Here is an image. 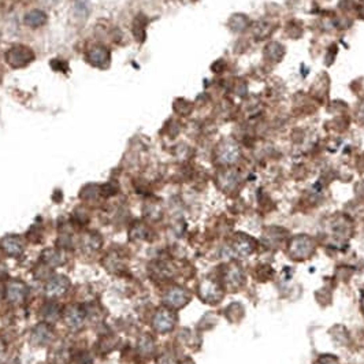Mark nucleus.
<instances>
[{
    "mask_svg": "<svg viewBox=\"0 0 364 364\" xmlns=\"http://www.w3.org/2000/svg\"><path fill=\"white\" fill-rule=\"evenodd\" d=\"M316 251V241L308 234L293 235L286 244V252L290 259L296 262L309 259Z\"/></svg>",
    "mask_w": 364,
    "mask_h": 364,
    "instance_id": "obj_1",
    "label": "nucleus"
},
{
    "mask_svg": "<svg viewBox=\"0 0 364 364\" xmlns=\"http://www.w3.org/2000/svg\"><path fill=\"white\" fill-rule=\"evenodd\" d=\"M219 281L225 290L237 292L245 285V274L237 262H232L222 268V277Z\"/></svg>",
    "mask_w": 364,
    "mask_h": 364,
    "instance_id": "obj_2",
    "label": "nucleus"
},
{
    "mask_svg": "<svg viewBox=\"0 0 364 364\" xmlns=\"http://www.w3.org/2000/svg\"><path fill=\"white\" fill-rule=\"evenodd\" d=\"M199 297L207 304L215 305L218 302H221L225 295V289H223L221 281H218L215 278L207 277L204 278L203 281L199 284L198 288Z\"/></svg>",
    "mask_w": 364,
    "mask_h": 364,
    "instance_id": "obj_3",
    "label": "nucleus"
},
{
    "mask_svg": "<svg viewBox=\"0 0 364 364\" xmlns=\"http://www.w3.org/2000/svg\"><path fill=\"white\" fill-rule=\"evenodd\" d=\"M241 156L240 147L233 141H223L215 149V161L222 167H232Z\"/></svg>",
    "mask_w": 364,
    "mask_h": 364,
    "instance_id": "obj_4",
    "label": "nucleus"
},
{
    "mask_svg": "<svg viewBox=\"0 0 364 364\" xmlns=\"http://www.w3.org/2000/svg\"><path fill=\"white\" fill-rule=\"evenodd\" d=\"M216 184L219 186V189L225 193H233L240 188V173L235 168H233V166L222 167V170L216 175Z\"/></svg>",
    "mask_w": 364,
    "mask_h": 364,
    "instance_id": "obj_5",
    "label": "nucleus"
},
{
    "mask_svg": "<svg viewBox=\"0 0 364 364\" xmlns=\"http://www.w3.org/2000/svg\"><path fill=\"white\" fill-rule=\"evenodd\" d=\"M175 323H177V316L173 309L168 307L158 309L152 319V327L158 333H170L175 327Z\"/></svg>",
    "mask_w": 364,
    "mask_h": 364,
    "instance_id": "obj_6",
    "label": "nucleus"
},
{
    "mask_svg": "<svg viewBox=\"0 0 364 364\" xmlns=\"http://www.w3.org/2000/svg\"><path fill=\"white\" fill-rule=\"evenodd\" d=\"M34 59V54L31 48L25 45H14L13 48L7 51L6 61L13 67H25Z\"/></svg>",
    "mask_w": 364,
    "mask_h": 364,
    "instance_id": "obj_7",
    "label": "nucleus"
},
{
    "mask_svg": "<svg viewBox=\"0 0 364 364\" xmlns=\"http://www.w3.org/2000/svg\"><path fill=\"white\" fill-rule=\"evenodd\" d=\"M191 301V293L181 286H173L168 288L163 295V302L165 305L171 309H179L185 307Z\"/></svg>",
    "mask_w": 364,
    "mask_h": 364,
    "instance_id": "obj_8",
    "label": "nucleus"
},
{
    "mask_svg": "<svg viewBox=\"0 0 364 364\" xmlns=\"http://www.w3.org/2000/svg\"><path fill=\"white\" fill-rule=\"evenodd\" d=\"M232 249L241 258H248L255 252L256 241L245 233H237L232 238Z\"/></svg>",
    "mask_w": 364,
    "mask_h": 364,
    "instance_id": "obj_9",
    "label": "nucleus"
},
{
    "mask_svg": "<svg viewBox=\"0 0 364 364\" xmlns=\"http://www.w3.org/2000/svg\"><path fill=\"white\" fill-rule=\"evenodd\" d=\"M285 241H286V230L284 229L272 226V228L265 229L263 233V242L265 247L275 249V248L284 245Z\"/></svg>",
    "mask_w": 364,
    "mask_h": 364,
    "instance_id": "obj_10",
    "label": "nucleus"
},
{
    "mask_svg": "<svg viewBox=\"0 0 364 364\" xmlns=\"http://www.w3.org/2000/svg\"><path fill=\"white\" fill-rule=\"evenodd\" d=\"M68 279L63 275H56L51 278L48 284L45 285V293L50 297L62 296L63 293L68 289Z\"/></svg>",
    "mask_w": 364,
    "mask_h": 364,
    "instance_id": "obj_11",
    "label": "nucleus"
},
{
    "mask_svg": "<svg viewBox=\"0 0 364 364\" xmlns=\"http://www.w3.org/2000/svg\"><path fill=\"white\" fill-rule=\"evenodd\" d=\"M278 28V24L272 22V21H265V19H262V21H258L252 28V34L253 37L256 40H265L271 36L274 31Z\"/></svg>",
    "mask_w": 364,
    "mask_h": 364,
    "instance_id": "obj_12",
    "label": "nucleus"
},
{
    "mask_svg": "<svg viewBox=\"0 0 364 364\" xmlns=\"http://www.w3.org/2000/svg\"><path fill=\"white\" fill-rule=\"evenodd\" d=\"M1 249L8 256H19L24 251V242L18 235H7L1 240Z\"/></svg>",
    "mask_w": 364,
    "mask_h": 364,
    "instance_id": "obj_13",
    "label": "nucleus"
},
{
    "mask_svg": "<svg viewBox=\"0 0 364 364\" xmlns=\"http://www.w3.org/2000/svg\"><path fill=\"white\" fill-rule=\"evenodd\" d=\"M285 47L278 41H270L265 47V58L268 62L279 63L285 56Z\"/></svg>",
    "mask_w": 364,
    "mask_h": 364,
    "instance_id": "obj_14",
    "label": "nucleus"
},
{
    "mask_svg": "<svg viewBox=\"0 0 364 364\" xmlns=\"http://www.w3.org/2000/svg\"><path fill=\"white\" fill-rule=\"evenodd\" d=\"M65 321L67 323V326L71 329H78L84 325L85 321V311H82L80 307H68L65 312Z\"/></svg>",
    "mask_w": 364,
    "mask_h": 364,
    "instance_id": "obj_15",
    "label": "nucleus"
},
{
    "mask_svg": "<svg viewBox=\"0 0 364 364\" xmlns=\"http://www.w3.org/2000/svg\"><path fill=\"white\" fill-rule=\"evenodd\" d=\"M333 228V234L338 238H346L352 233V223L346 216H339V219H335L331 223Z\"/></svg>",
    "mask_w": 364,
    "mask_h": 364,
    "instance_id": "obj_16",
    "label": "nucleus"
},
{
    "mask_svg": "<svg viewBox=\"0 0 364 364\" xmlns=\"http://www.w3.org/2000/svg\"><path fill=\"white\" fill-rule=\"evenodd\" d=\"M28 289L24 284L21 282H11L7 288V298L11 302H21L26 297Z\"/></svg>",
    "mask_w": 364,
    "mask_h": 364,
    "instance_id": "obj_17",
    "label": "nucleus"
},
{
    "mask_svg": "<svg viewBox=\"0 0 364 364\" xmlns=\"http://www.w3.org/2000/svg\"><path fill=\"white\" fill-rule=\"evenodd\" d=\"M110 59V52L105 50L104 47H95L88 52V61L92 63L93 66H101L105 65Z\"/></svg>",
    "mask_w": 364,
    "mask_h": 364,
    "instance_id": "obj_18",
    "label": "nucleus"
},
{
    "mask_svg": "<svg viewBox=\"0 0 364 364\" xmlns=\"http://www.w3.org/2000/svg\"><path fill=\"white\" fill-rule=\"evenodd\" d=\"M249 26H251V21L244 14H234L229 21V28H230V31L234 32V33L245 32Z\"/></svg>",
    "mask_w": 364,
    "mask_h": 364,
    "instance_id": "obj_19",
    "label": "nucleus"
},
{
    "mask_svg": "<svg viewBox=\"0 0 364 364\" xmlns=\"http://www.w3.org/2000/svg\"><path fill=\"white\" fill-rule=\"evenodd\" d=\"M52 337V333H51V329L48 325H38L36 329H34V331H33V339H34V342L38 344V345H45V344H48V341L51 339Z\"/></svg>",
    "mask_w": 364,
    "mask_h": 364,
    "instance_id": "obj_20",
    "label": "nucleus"
},
{
    "mask_svg": "<svg viewBox=\"0 0 364 364\" xmlns=\"http://www.w3.org/2000/svg\"><path fill=\"white\" fill-rule=\"evenodd\" d=\"M45 21H47V17L41 10H33L31 13L26 14L25 18H24V22L31 28H38V26L43 25Z\"/></svg>",
    "mask_w": 364,
    "mask_h": 364,
    "instance_id": "obj_21",
    "label": "nucleus"
},
{
    "mask_svg": "<svg viewBox=\"0 0 364 364\" xmlns=\"http://www.w3.org/2000/svg\"><path fill=\"white\" fill-rule=\"evenodd\" d=\"M147 19L144 18L142 15L140 17H137L134 19V24H133V34H134V37H136L137 41H140L142 43L144 41V38H145V28H147Z\"/></svg>",
    "mask_w": 364,
    "mask_h": 364,
    "instance_id": "obj_22",
    "label": "nucleus"
},
{
    "mask_svg": "<svg viewBox=\"0 0 364 364\" xmlns=\"http://www.w3.org/2000/svg\"><path fill=\"white\" fill-rule=\"evenodd\" d=\"M171 275H173V271H171V268L166 263H158V265H155V278H158L161 281H167V279L171 278Z\"/></svg>",
    "mask_w": 364,
    "mask_h": 364,
    "instance_id": "obj_23",
    "label": "nucleus"
},
{
    "mask_svg": "<svg viewBox=\"0 0 364 364\" xmlns=\"http://www.w3.org/2000/svg\"><path fill=\"white\" fill-rule=\"evenodd\" d=\"M43 316L47 319V321H56L58 318H59V314H61V309H59V307L56 305V304H52V302H50V304H45L44 305V308H43Z\"/></svg>",
    "mask_w": 364,
    "mask_h": 364,
    "instance_id": "obj_24",
    "label": "nucleus"
},
{
    "mask_svg": "<svg viewBox=\"0 0 364 364\" xmlns=\"http://www.w3.org/2000/svg\"><path fill=\"white\" fill-rule=\"evenodd\" d=\"M192 108H193V105H192L191 101H188L185 99H179L175 101V104H174V110L177 114L179 115H182V117H186V115H189L192 112Z\"/></svg>",
    "mask_w": 364,
    "mask_h": 364,
    "instance_id": "obj_25",
    "label": "nucleus"
},
{
    "mask_svg": "<svg viewBox=\"0 0 364 364\" xmlns=\"http://www.w3.org/2000/svg\"><path fill=\"white\" fill-rule=\"evenodd\" d=\"M43 260L47 263V265H52V267H56V265L62 263V258H61V255L56 252V251H52V249L45 251V253L43 255Z\"/></svg>",
    "mask_w": 364,
    "mask_h": 364,
    "instance_id": "obj_26",
    "label": "nucleus"
},
{
    "mask_svg": "<svg viewBox=\"0 0 364 364\" xmlns=\"http://www.w3.org/2000/svg\"><path fill=\"white\" fill-rule=\"evenodd\" d=\"M138 348H140V352H142L144 355H151L155 349L154 339L151 338L149 335H144L140 339V342H138Z\"/></svg>",
    "mask_w": 364,
    "mask_h": 364,
    "instance_id": "obj_27",
    "label": "nucleus"
},
{
    "mask_svg": "<svg viewBox=\"0 0 364 364\" xmlns=\"http://www.w3.org/2000/svg\"><path fill=\"white\" fill-rule=\"evenodd\" d=\"M314 364H339V360L331 353H323L315 360Z\"/></svg>",
    "mask_w": 364,
    "mask_h": 364,
    "instance_id": "obj_28",
    "label": "nucleus"
},
{
    "mask_svg": "<svg viewBox=\"0 0 364 364\" xmlns=\"http://www.w3.org/2000/svg\"><path fill=\"white\" fill-rule=\"evenodd\" d=\"M159 364H175V359L170 355L165 353L163 356H161V360H159Z\"/></svg>",
    "mask_w": 364,
    "mask_h": 364,
    "instance_id": "obj_29",
    "label": "nucleus"
},
{
    "mask_svg": "<svg viewBox=\"0 0 364 364\" xmlns=\"http://www.w3.org/2000/svg\"><path fill=\"white\" fill-rule=\"evenodd\" d=\"M75 364H92V360L87 355H80L75 359Z\"/></svg>",
    "mask_w": 364,
    "mask_h": 364,
    "instance_id": "obj_30",
    "label": "nucleus"
},
{
    "mask_svg": "<svg viewBox=\"0 0 364 364\" xmlns=\"http://www.w3.org/2000/svg\"><path fill=\"white\" fill-rule=\"evenodd\" d=\"M358 119L360 122H364V100L358 107Z\"/></svg>",
    "mask_w": 364,
    "mask_h": 364,
    "instance_id": "obj_31",
    "label": "nucleus"
},
{
    "mask_svg": "<svg viewBox=\"0 0 364 364\" xmlns=\"http://www.w3.org/2000/svg\"><path fill=\"white\" fill-rule=\"evenodd\" d=\"M360 308H362V312H363L364 315V295L363 297H362V301H360Z\"/></svg>",
    "mask_w": 364,
    "mask_h": 364,
    "instance_id": "obj_32",
    "label": "nucleus"
}]
</instances>
